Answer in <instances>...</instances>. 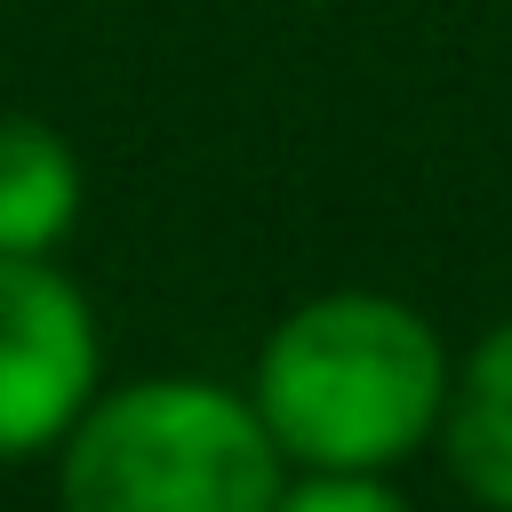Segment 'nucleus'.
<instances>
[{
  "instance_id": "nucleus-1",
  "label": "nucleus",
  "mask_w": 512,
  "mask_h": 512,
  "mask_svg": "<svg viewBox=\"0 0 512 512\" xmlns=\"http://www.w3.org/2000/svg\"><path fill=\"white\" fill-rule=\"evenodd\" d=\"M440 328L384 288H328L296 304L256 352V416L304 472H392L440 440L448 408Z\"/></svg>"
},
{
  "instance_id": "nucleus-2",
  "label": "nucleus",
  "mask_w": 512,
  "mask_h": 512,
  "mask_svg": "<svg viewBox=\"0 0 512 512\" xmlns=\"http://www.w3.org/2000/svg\"><path fill=\"white\" fill-rule=\"evenodd\" d=\"M288 456L248 392L208 376H136L80 408L56 456L64 512H272Z\"/></svg>"
},
{
  "instance_id": "nucleus-5",
  "label": "nucleus",
  "mask_w": 512,
  "mask_h": 512,
  "mask_svg": "<svg viewBox=\"0 0 512 512\" xmlns=\"http://www.w3.org/2000/svg\"><path fill=\"white\" fill-rule=\"evenodd\" d=\"M80 224V152L48 128L8 112L0 120V256H48Z\"/></svg>"
},
{
  "instance_id": "nucleus-3",
  "label": "nucleus",
  "mask_w": 512,
  "mask_h": 512,
  "mask_svg": "<svg viewBox=\"0 0 512 512\" xmlns=\"http://www.w3.org/2000/svg\"><path fill=\"white\" fill-rule=\"evenodd\" d=\"M104 336L48 256H0V464L64 448L80 408L96 400Z\"/></svg>"
},
{
  "instance_id": "nucleus-6",
  "label": "nucleus",
  "mask_w": 512,
  "mask_h": 512,
  "mask_svg": "<svg viewBox=\"0 0 512 512\" xmlns=\"http://www.w3.org/2000/svg\"><path fill=\"white\" fill-rule=\"evenodd\" d=\"M272 512H416L384 472H304L296 488H280Z\"/></svg>"
},
{
  "instance_id": "nucleus-4",
  "label": "nucleus",
  "mask_w": 512,
  "mask_h": 512,
  "mask_svg": "<svg viewBox=\"0 0 512 512\" xmlns=\"http://www.w3.org/2000/svg\"><path fill=\"white\" fill-rule=\"evenodd\" d=\"M440 456L456 488L488 512H512V320H496L448 376Z\"/></svg>"
}]
</instances>
